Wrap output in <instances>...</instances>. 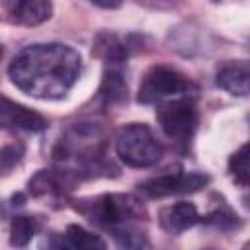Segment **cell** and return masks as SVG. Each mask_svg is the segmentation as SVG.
Wrapping results in <instances>:
<instances>
[{"label": "cell", "mask_w": 250, "mask_h": 250, "mask_svg": "<svg viewBox=\"0 0 250 250\" xmlns=\"http://www.w3.org/2000/svg\"><path fill=\"white\" fill-rule=\"evenodd\" d=\"M45 129H47V119L41 113L0 94V131L41 133Z\"/></svg>", "instance_id": "cell-8"}, {"label": "cell", "mask_w": 250, "mask_h": 250, "mask_svg": "<svg viewBox=\"0 0 250 250\" xmlns=\"http://www.w3.org/2000/svg\"><path fill=\"white\" fill-rule=\"evenodd\" d=\"M199 223H207V225H213L215 229H221V230H232V229H238L240 227V219L229 209V207H219L215 211H211L207 217H201Z\"/></svg>", "instance_id": "cell-19"}, {"label": "cell", "mask_w": 250, "mask_h": 250, "mask_svg": "<svg viewBox=\"0 0 250 250\" xmlns=\"http://www.w3.org/2000/svg\"><path fill=\"white\" fill-rule=\"evenodd\" d=\"M94 55L100 57L104 62H119V64H125V61L129 57V47L115 33L102 31L94 39Z\"/></svg>", "instance_id": "cell-14"}, {"label": "cell", "mask_w": 250, "mask_h": 250, "mask_svg": "<svg viewBox=\"0 0 250 250\" xmlns=\"http://www.w3.org/2000/svg\"><path fill=\"white\" fill-rule=\"evenodd\" d=\"M53 246L74 248V250H96V248H105V240H102L98 234L86 230L80 225H68L66 230L61 234L59 242H55Z\"/></svg>", "instance_id": "cell-15"}, {"label": "cell", "mask_w": 250, "mask_h": 250, "mask_svg": "<svg viewBox=\"0 0 250 250\" xmlns=\"http://www.w3.org/2000/svg\"><path fill=\"white\" fill-rule=\"evenodd\" d=\"M248 80H250V68L246 61H227L217 68L215 82L221 90L244 98L248 94Z\"/></svg>", "instance_id": "cell-11"}, {"label": "cell", "mask_w": 250, "mask_h": 250, "mask_svg": "<svg viewBox=\"0 0 250 250\" xmlns=\"http://www.w3.org/2000/svg\"><path fill=\"white\" fill-rule=\"evenodd\" d=\"M195 84L172 66L156 64L148 68L141 80L137 100L145 105H158L168 100L193 96Z\"/></svg>", "instance_id": "cell-5"}, {"label": "cell", "mask_w": 250, "mask_h": 250, "mask_svg": "<svg viewBox=\"0 0 250 250\" xmlns=\"http://www.w3.org/2000/svg\"><path fill=\"white\" fill-rule=\"evenodd\" d=\"M209 184V176L203 172H186L182 166L168 168L158 176H152L137 186V189L152 199L168 197V195H182L199 191Z\"/></svg>", "instance_id": "cell-7"}, {"label": "cell", "mask_w": 250, "mask_h": 250, "mask_svg": "<svg viewBox=\"0 0 250 250\" xmlns=\"http://www.w3.org/2000/svg\"><path fill=\"white\" fill-rule=\"evenodd\" d=\"M197 207L191 201H178L172 205H166L158 213V225L168 234H182L184 230L191 229L199 223Z\"/></svg>", "instance_id": "cell-9"}, {"label": "cell", "mask_w": 250, "mask_h": 250, "mask_svg": "<svg viewBox=\"0 0 250 250\" xmlns=\"http://www.w3.org/2000/svg\"><path fill=\"white\" fill-rule=\"evenodd\" d=\"M98 96L104 102V105H115L121 104L127 98V82L123 64L119 62H105L102 82L98 88Z\"/></svg>", "instance_id": "cell-12"}, {"label": "cell", "mask_w": 250, "mask_h": 250, "mask_svg": "<svg viewBox=\"0 0 250 250\" xmlns=\"http://www.w3.org/2000/svg\"><path fill=\"white\" fill-rule=\"evenodd\" d=\"M76 211L96 227L105 229L113 240L127 232L141 230L139 223L146 221L143 201L131 193H102L90 199H80L76 201Z\"/></svg>", "instance_id": "cell-3"}, {"label": "cell", "mask_w": 250, "mask_h": 250, "mask_svg": "<svg viewBox=\"0 0 250 250\" xmlns=\"http://www.w3.org/2000/svg\"><path fill=\"white\" fill-rule=\"evenodd\" d=\"M80 72V53L64 43L29 45L8 66L12 82L37 100H62L76 84Z\"/></svg>", "instance_id": "cell-1"}, {"label": "cell", "mask_w": 250, "mask_h": 250, "mask_svg": "<svg viewBox=\"0 0 250 250\" xmlns=\"http://www.w3.org/2000/svg\"><path fill=\"white\" fill-rule=\"evenodd\" d=\"M6 8L12 20L18 25H25V27L41 25L53 16L51 0H12Z\"/></svg>", "instance_id": "cell-10"}, {"label": "cell", "mask_w": 250, "mask_h": 250, "mask_svg": "<svg viewBox=\"0 0 250 250\" xmlns=\"http://www.w3.org/2000/svg\"><path fill=\"white\" fill-rule=\"evenodd\" d=\"M107 131L102 123L82 121L70 125L53 148L55 168H59L74 186L78 180L107 174L111 164L105 160Z\"/></svg>", "instance_id": "cell-2"}, {"label": "cell", "mask_w": 250, "mask_h": 250, "mask_svg": "<svg viewBox=\"0 0 250 250\" xmlns=\"http://www.w3.org/2000/svg\"><path fill=\"white\" fill-rule=\"evenodd\" d=\"M39 230V221L29 215H18L10 223V244L23 248L31 242V238Z\"/></svg>", "instance_id": "cell-16"}, {"label": "cell", "mask_w": 250, "mask_h": 250, "mask_svg": "<svg viewBox=\"0 0 250 250\" xmlns=\"http://www.w3.org/2000/svg\"><path fill=\"white\" fill-rule=\"evenodd\" d=\"M29 193L33 197H51V195H62L66 189H72L70 180L59 170H39L29 182H27Z\"/></svg>", "instance_id": "cell-13"}, {"label": "cell", "mask_w": 250, "mask_h": 250, "mask_svg": "<svg viewBox=\"0 0 250 250\" xmlns=\"http://www.w3.org/2000/svg\"><path fill=\"white\" fill-rule=\"evenodd\" d=\"M92 4H96L98 8H105V10H113L121 6V0H90Z\"/></svg>", "instance_id": "cell-20"}, {"label": "cell", "mask_w": 250, "mask_h": 250, "mask_svg": "<svg viewBox=\"0 0 250 250\" xmlns=\"http://www.w3.org/2000/svg\"><path fill=\"white\" fill-rule=\"evenodd\" d=\"M23 154H25V146L20 141L0 146V176L10 174L21 162Z\"/></svg>", "instance_id": "cell-18"}, {"label": "cell", "mask_w": 250, "mask_h": 250, "mask_svg": "<svg viewBox=\"0 0 250 250\" xmlns=\"http://www.w3.org/2000/svg\"><path fill=\"white\" fill-rule=\"evenodd\" d=\"M0 57H2V45H0Z\"/></svg>", "instance_id": "cell-22"}, {"label": "cell", "mask_w": 250, "mask_h": 250, "mask_svg": "<svg viewBox=\"0 0 250 250\" xmlns=\"http://www.w3.org/2000/svg\"><path fill=\"white\" fill-rule=\"evenodd\" d=\"M229 172L234 182L242 188L248 186L250 180V166H248V145H242L230 158H229Z\"/></svg>", "instance_id": "cell-17"}, {"label": "cell", "mask_w": 250, "mask_h": 250, "mask_svg": "<svg viewBox=\"0 0 250 250\" xmlns=\"http://www.w3.org/2000/svg\"><path fill=\"white\" fill-rule=\"evenodd\" d=\"M115 152L125 166L150 168L162 158V143L145 123H129L115 137Z\"/></svg>", "instance_id": "cell-4"}, {"label": "cell", "mask_w": 250, "mask_h": 250, "mask_svg": "<svg viewBox=\"0 0 250 250\" xmlns=\"http://www.w3.org/2000/svg\"><path fill=\"white\" fill-rule=\"evenodd\" d=\"M10 2H12V0H4V4H6V6H8V4H10Z\"/></svg>", "instance_id": "cell-21"}, {"label": "cell", "mask_w": 250, "mask_h": 250, "mask_svg": "<svg viewBox=\"0 0 250 250\" xmlns=\"http://www.w3.org/2000/svg\"><path fill=\"white\" fill-rule=\"evenodd\" d=\"M156 119L162 133L176 145L188 148L197 129V107L193 96H184L158 104Z\"/></svg>", "instance_id": "cell-6"}]
</instances>
